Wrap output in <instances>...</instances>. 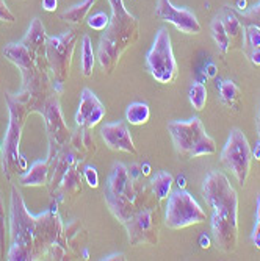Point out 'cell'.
Returning <instances> with one entry per match:
<instances>
[{
    "mask_svg": "<svg viewBox=\"0 0 260 261\" xmlns=\"http://www.w3.org/2000/svg\"><path fill=\"white\" fill-rule=\"evenodd\" d=\"M104 196L111 215L126 227L132 246L158 244V200L149 185L132 178L126 164L114 163Z\"/></svg>",
    "mask_w": 260,
    "mask_h": 261,
    "instance_id": "6da1fadb",
    "label": "cell"
},
{
    "mask_svg": "<svg viewBox=\"0 0 260 261\" xmlns=\"http://www.w3.org/2000/svg\"><path fill=\"white\" fill-rule=\"evenodd\" d=\"M11 246L7 253L8 261L30 259H64L67 255V238L57 208L33 216L27 210L20 191L13 186L10 208Z\"/></svg>",
    "mask_w": 260,
    "mask_h": 261,
    "instance_id": "7a4b0ae2",
    "label": "cell"
},
{
    "mask_svg": "<svg viewBox=\"0 0 260 261\" xmlns=\"http://www.w3.org/2000/svg\"><path fill=\"white\" fill-rule=\"evenodd\" d=\"M2 54L19 69L22 77V86L16 97L30 113L41 114L49 99L63 92V85L55 82L51 74L45 52L33 50L19 41L5 45Z\"/></svg>",
    "mask_w": 260,
    "mask_h": 261,
    "instance_id": "3957f363",
    "label": "cell"
},
{
    "mask_svg": "<svg viewBox=\"0 0 260 261\" xmlns=\"http://www.w3.org/2000/svg\"><path fill=\"white\" fill-rule=\"evenodd\" d=\"M202 197L211 208V238L224 253H232L239 244V194L226 174L211 171L202 183Z\"/></svg>",
    "mask_w": 260,
    "mask_h": 261,
    "instance_id": "277c9868",
    "label": "cell"
},
{
    "mask_svg": "<svg viewBox=\"0 0 260 261\" xmlns=\"http://www.w3.org/2000/svg\"><path fill=\"white\" fill-rule=\"evenodd\" d=\"M108 4L111 7L110 23L101 36L98 49L101 70L107 75L113 74L121 57L136 44L139 36L138 19L126 8L124 0H108Z\"/></svg>",
    "mask_w": 260,
    "mask_h": 261,
    "instance_id": "5b68a950",
    "label": "cell"
},
{
    "mask_svg": "<svg viewBox=\"0 0 260 261\" xmlns=\"http://www.w3.org/2000/svg\"><path fill=\"white\" fill-rule=\"evenodd\" d=\"M5 100L10 111V122L5 133V139L2 142V172L4 177L11 181L14 175L22 171H27V161L23 155H20L19 147L23 127H26L27 116L30 114V111L16 97V94L5 92Z\"/></svg>",
    "mask_w": 260,
    "mask_h": 261,
    "instance_id": "8992f818",
    "label": "cell"
},
{
    "mask_svg": "<svg viewBox=\"0 0 260 261\" xmlns=\"http://www.w3.org/2000/svg\"><path fill=\"white\" fill-rule=\"evenodd\" d=\"M168 132L173 138L176 152L182 158L208 156L217 152V142L207 135L199 117H192L188 121H171Z\"/></svg>",
    "mask_w": 260,
    "mask_h": 261,
    "instance_id": "52a82bcc",
    "label": "cell"
},
{
    "mask_svg": "<svg viewBox=\"0 0 260 261\" xmlns=\"http://www.w3.org/2000/svg\"><path fill=\"white\" fill-rule=\"evenodd\" d=\"M146 67L149 74L161 85H171L176 82L179 67L174 58L170 32L161 27L154 39V44L146 55Z\"/></svg>",
    "mask_w": 260,
    "mask_h": 261,
    "instance_id": "ba28073f",
    "label": "cell"
},
{
    "mask_svg": "<svg viewBox=\"0 0 260 261\" xmlns=\"http://www.w3.org/2000/svg\"><path fill=\"white\" fill-rule=\"evenodd\" d=\"M164 224L171 230H180L205 221L207 213L198 200L185 189H177L167 199Z\"/></svg>",
    "mask_w": 260,
    "mask_h": 261,
    "instance_id": "9c48e42d",
    "label": "cell"
},
{
    "mask_svg": "<svg viewBox=\"0 0 260 261\" xmlns=\"http://www.w3.org/2000/svg\"><path fill=\"white\" fill-rule=\"evenodd\" d=\"M77 44L74 30H67L57 36H47L45 41V60L55 82L64 85L70 74V64Z\"/></svg>",
    "mask_w": 260,
    "mask_h": 261,
    "instance_id": "30bf717a",
    "label": "cell"
},
{
    "mask_svg": "<svg viewBox=\"0 0 260 261\" xmlns=\"http://www.w3.org/2000/svg\"><path fill=\"white\" fill-rule=\"evenodd\" d=\"M251 146L245 133L239 128H233L229 133V138L221 152V163L224 168L230 171L239 181L240 186L246 185V180L251 172Z\"/></svg>",
    "mask_w": 260,
    "mask_h": 261,
    "instance_id": "8fae6325",
    "label": "cell"
},
{
    "mask_svg": "<svg viewBox=\"0 0 260 261\" xmlns=\"http://www.w3.org/2000/svg\"><path fill=\"white\" fill-rule=\"evenodd\" d=\"M155 14L174 25L179 32L185 35H199L202 27L196 17V14L186 8H177L174 7L170 0H158L155 7Z\"/></svg>",
    "mask_w": 260,
    "mask_h": 261,
    "instance_id": "7c38bea8",
    "label": "cell"
},
{
    "mask_svg": "<svg viewBox=\"0 0 260 261\" xmlns=\"http://www.w3.org/2000/svg\"><path fill=\"white\" fill-rule=\"evenodd\" d=\"M60 96H54L45 103L41 116L45 124L47 135H49L51 141V149H57L64 146L70 138V132L63 119V113L60 107Z\"/></svg>",
    "mask_w": 260,
    "mask_h": 261,
    "instance_id": "4fadbf2b",
    "label": "cell"
},
{
    "mask_svg": "<svg viewBox=\"0 0 260 261\" xmlns=\"http://www.w3.org/2000/svg\"><path fill=\"white\" fill-rule=\"evenodd\" d=\"M107 110L89 88H83L80 94V103L76 113V125L92 128L104 119Z\"/></svg>",
    "mask_w": 260,
    "mask_h": 261,
    "instance_id": "5bb4252c",
    "label": "cell"
},
{
    "mask_svg": "<svg viewBox=\"0 0 260 261\" xmlns=\"http://www.w3.org/2000/svg\"><path fill=\"white\" fill-rule=\"evenodd\" d=\"M101 136L105 142V146L110 150L124 152V153H130V155L138 153V149L132 139L130 130L123 121L105 124L101 128Z\"/></svg>",
    "mask_w": 260,
    "mask_h": 261,
    "instance_id": "9a60e30c",
    "label": "cell"
},
{
    "mask_svg": "<svg viewBox=\"0 0 260 261\" xmlns=\"http://www.w3.org/2000/svg\"><path fill=\"white\" fill-rule=\"evenodd\" d=\"M51 166L49 161H35L30 168L19 177V183L22 186H45L49 185Z\"/></svg>",
    "mask_w": 260,
    "mask_h": 261,
    "instance_id": "2e32d148",
    "label": "cell"
},
{
    "mask_svg": "<svg viewBox=\"0 0 260 261\" xmlns=\"http://www.w3.org/2000/svg\"><path fill=\"white\" fill-rule=\"evenodd\" d=\"M224 29L227 32V36L230 39V45H245V27L239 16L235 14L230 8H223L220 14Z\"/></svg>",
    "mask_w": 260,
    "mask_h": 261,
    "instance_id": "e0dca14e",
    "label": "cell"
},
{
    "mask_svg": "<svg viewBox=\"0 0 260 261\" xmlns=\"http://www.w3.org/2000/svg\"><path fill=\"white\" fill-rule=\"evenodd\" d=\"M26 45H29L30 49L38 50V52H45V41H47V33L42 25L41 19L35 17L30 23V27L27 29V33L23 35L20 39Z\"/></svg>",
    "mask_w": 260,
    "mask_h": 261,
    "instance_id": "ac0fdd59",
    "label": "cell"
},
{
    "mask_svg": "<svg viewBox=\"0 0 260 261\" xmlns=\"http://www.w3.org/2000/svg\"><path fill=\"white\" fill-rule=\"evenodd\" d=\"M174 183V177L168 171H160L149 180V188L157 197L158 202L167 200L171 194V188Z\"/></svg>",
    "mask_w": 260,
    "mask_h": 261,
    "instance_id": "d6986e66",
    "label": "cell"
},
{
    "mask_svg": "<svg viewBox=\"0 0 260 261\" xmlns=\"http://www.w3.org/2000/svg\"><path fill=\"white\" fill-rule=\"evenodd\" d=\"M96 2L98 0H82L80 4H76L70 8L64 10L61 13V20H64L67 23H74V25H79V23H82L88 17L89 10L92 8V5Z\"/></svg>",
    "mask_w": 260,
    "mask_h": 261,
    "instance_id": "ffe728a7",
    "label": "cell"
},
{
    "mask_svg": "<svg viewBox=\"0 0 260 261\" xmlns=\"http://www.w3.org/2000/svg\"><path fill=\"white\" fill-rule=\"evenodd\" d=\"M151 117L149 105L145 102H133L126 110V121L132 125H145Z\"/></svg>",
    "mask_w": 260,
    "mask_h": 261,
    "instance_id": "44dd1931",
    "label": "cell"
},
{
    "mask_svg": "<svg viewBox=\"0 0 260 261\" xmlns=\"http://www.w3.org/2000/svg\"><path fill=\"white\" fill-rule=\"evenodd\" d=\"M82 74L85 77H91L92 70H94V64H96V55H94L92 50V41L88 35H85L82 38Z\"/></svg>",
    "mask_w": 260,
    "mask_h": 261,
    "instance_id": "7402d4cb",
    "label": "cell"
},
{
    "mask_svg": "<svg viewBox=\"0 0 260 261\" xmlns=\"http://www.w3.org/2000/svg\"><path fill=\"white\" fill-rule=\"evenodd\" d=\"M210 30H211V36L215 39V44L220 49V52L223 54H227L230 50V39L227 36V32L224 29V23L221 20L220 16H217L214 20H211V25H210Z\"/></svg>",
    "mask_w": 260,
    "mask_h": 261,
    "instance_id": "603a6c76",
    "label": "cell"
},
{
    "mask_svg": "<svg viewBox=\"0 0 260 261\" xmlns=\"http://www.w3.org/2000/svg\"><path fill=\"white\" fill-rule=\"evenodd\" d=\"M218 89H220V94H221L223 103H226L229 107H235V103H237V100L242 96V89L235 85L232 80H224L223 83L218 85Z\"/></svg>",
    "mask_w": 260,
    "mask_h": 261,
    "instance_id": "cb8c5ba5",
    "label": "cell"
},
{
    "mask_svg": "<svg viewBox=\"0 0 260 261\" xmlns=\"http://www.w3.org/2000/svg\"><path fill=\"white\" fill-rule=\"evenodd\" d=\"M188 99H190V103L193 105L195 110L201 111L204 110L205 103H207V88L202 82H195L190 86V91H188Z\"/></svg>",
    "mask_w": 260,
    "mask_h": 261,
    "instance_id": "d4e9b609",
    "label": "cell"
},
{
    "mask_svg": "<svg viewBox=\"0 0 260 261\" xmlns=\"http://www.w3.org/2000/svg\"><path fill=\"white\" fill-rule=\"evenodd\" d=\"M88 27L92 29V30H96V32H104L107 27H108V23H110V16L104 11H96V13H92L91 16H88Z\"/></svg>",
    "mask_w": 260,
    "mask_h": 261,
    "instance_id": "484cf974",
    "label": "cell"
},
{
    "mask_svg": "<svg viewBox=\"0 0 260 261\" xmlns=\"http://www.w3.org/2000/svg\"><path fill=\"white\" fill-rule=\"evenodd\" d=\"M245 45L248 49H258L260 47V27L254 23H246L245 27Z\"/></svg>",
    "mask_w": 260,
    "mask_h": 261,
    "instance_id": "4316f807",
    "label": "cell"
},
{
    "mask_svg": "<svg viewBox=\"0 0 260 261\" xmlns=\"http://www.w3.org/2000/svg\"><path fill=\"white\" fill-rule=\"evenodd\" d=\"M5 240H7V215H5L2 193H0V252H2V255L5 253Z\"/></svg>",
    "mask_w": 260,
    "mask_h": 261,
    "instance_id": "83f0119b",
    "label": "cell"
},
{
    "mask_svg": "<svg viewBox=\"0 0 260 261\" xmlns=\"http://www.w3.org/2000/svg\"><path fill=\"white\" fill-rule=\"evenodd\" d=\"M83 178L88 183V186H91V188H98L99 186V175H98V171H96L94 166H85Z\"/></svg>",
    "mask_w": 260,
    "mask_h": 261,
    "instance_id": "f1b7e54d",
    "label": "cell"
},
{
    "mask_svg": "<svg viewBox=\"0 0 260 261\" xmlns=\"http://www.w3.org/2000/svg\"><path fill=\"white\" fill-rule=\"evenodd\" d=\"M243 19L246 23H254V25L260 27V2L254 5L249 11H243Z\"/></svg>",
    "mask_w": 260,
    "mask_h": 261,
    "instance_id": "f546056e",
    "label": "cell"
},
{
    "mask_svg": "<svg viewBox=\"0 0 260 261\" xmlns=\"http://www.w3.org/2000/svg\"><path fill=\"white\" fill-rule=\"evenodd\" d=\"M16 20L14 14L10 11L8 5L5 0H0V22H5V23H13Z\"/></svg>",
    "mask_w": 260,
    "mask_h": 261,
    "instance_id": "4dcf8cb0",
    "label": "cell"
},
{
    "mask_svg": "<svg viewBox=\"0 0 260 261\" xmlns=\"http://www.w3.org/2000/svg\"><path fill=\"white\" fill-rule=\"evenodd\" d=\"M127 168H129V174H130V177H132V178L138 180V178L143 177V174H141V164H138V163H132L130 166H127Z\"/></svg>",
    "mask_w": 260,
    "mask_h": 261,
    "instance_id": "1f68e13d",
    "label": "cell"
},
{
    "mask_svg": "<svg viewBox=\"0 0 260 261\" xmlns=\"http://www.w3.org/2000/svg\"><path fill=\"white\" fill-rule=\"evenodd\" d=\"M260 233V196L257 197V203H255V222H254V230L252 234Z\"/></svg>",
    "mask_w": 260,
    "mask_h": 261,
    "instance_id": "d6a6232c",
    "label": "cell"
},
{
    "mask_svg": "<svg viewBox=\"0 0 260 261\" xmlns=\"http://www.w3.org/2000/svg\"><path fill=\"white\" fill-rule=\"evenodd\" d=\"M42 10L44 11H49V13H54L57 11L58 8V0H42Z\"/></svg>",
    "mask_w": 260,
    "mask_h": 261,
    "instance_id": "836d02e7",
    "label": "cell"
},
{
    "mask_svg": "<svg viewBox=\"0 0 260 261\" xmlns=\"http://www.w3.org/2000/svg\"><path fill=\"white\" fill-rule=\"evenodd\" d=\"M248 57H249V60H251L252 64L260 66V47H258V49H251L248 52Z\"/></svg>",
    "mask_w": 260,
    "mask_h": 261,
    "instance_id": "e575fe53",
    "label": "cell"
},
{
    "mask_svg": "<svg viewBox=\"0 0 260 261\" xmlns=\"http://www.w3.org/2000/svg\"><path fill=\"white\" fill-rule=\"evenodd\" d=\"M205 77H208V79L217 77V64L215 63H207L205 64Z\"/></svg>",
    "mask_w": 260,
    "mask_h": 261,
    "instance_id": "d590c367",
    "label": "cell"
},
{
    "mask_svg": "<svg viewBox=\"0 0 260 261\" xmlns=\"http://www.w3.org/2000/svg\"><path fill=\"white\" fill-rule=\"evenodd\" d=\"M251 155H252V160H257L260 161V139L254 144V147L251 149Z\"/></svg>",
    "mask_w": 260,
    "mask_h": 261,
    "instance_id": "8d00e7d4",
    "label": "cell"
},
{
    "mask_svg": "<svg viewBox=\"0 0 260 261\" xmlns=\"http://www.w3.org/2000/svg\"><path fill=\"white\" fill-rule=\"evenodd\" d=\"M199 246L202 247V249H208L210 247V238H208V236L205 234V233H202L201 236H199Z\"/></svg>",
    "mask_w": 260,
    "mask_h": 261,
    "instance_id": "74e56055",
    "label": "cell"
},
{
    "mask_svg": "<svg viewBox=\"0 0 260 261\" xmlns=\"http://www.w3.org/2000/svg\"><path fill=\"white\" fill-rule=\"evenodd\" d=\"M102 259H104V261H111V259H121V261H124V259H126V255H124V253H113V255L104 256Z\"/></svg>",
    "mask_w": 260,
    "mask_h": 261,
    "instance_id": "f35d334b",
    "label": "cell"
},
{
    "mask_svg": "<svg viewBox=\"0 0 260 261\" xmlns=\"http://www.w3.org/2000/svg\"><path fill=\"white\" fill-rule=\"evenodd\" d=\"M151 171H152V168H151L149 163H143V164H141V174H143L145 177L151 175Z\"/></svg>",
    "mask_w": 260,
    "mask_h": 261,
    "instance_id": "ab89813d",
    "label": "cell"
},
{
    "mask_svg": "<svg viewBox=\"0 0 260 261\" xmlns=\"http://www.w3.org/2000/svg\"><path fill=\"white\" fill-rule=\"evenodd\" d=\"M177 186H179V189H185V186H186V180H185V177H183V175H180V177L177 178Z\"/></svg>",
    "mask_w": 260,
    "mask_h": 261,
    "instance_id": "60d3db41",
    "label": "cell"
},
{
    "mask_svg": "<svg viewBox=\"0 0 260 261\" xmlns=\"http://www.w3.org/2000/svg\"><path fill=\"white\" fill-rule=\"evenodd\" d=\"M237 8L240 11H246V0H239V2H237Z\"/></svg>",
    "mask_w": 260,
    "mask_h": 261,
    "instance_id": "b9f144b4",
    "label": "cell"
},
{
    "mask_svg": "<svg viewBox=\"0 0 260 261\" xmlns=\"http://www.w3.org/2000/svg\"><path fill=\"white\" fill-rule=\"evenodd\" d=\"M255 122H257V133H258V138H260V108H258V113H257V119H255Z\"/></svg>",
    "mask_w": 260,
    "mask_h": 261,
    "instance_id": "7bdbcfd3",
    "label": "cell"
},
{
    "mask_svg": "<svg viewBox=\"0 0 260 261\" xmlns=\"http://www.w3.org/2000/svg\"><path fill=\"white\" fill-rule=\"evenodd\" d=\"M82 255H83V259H89V252H88V249H83Z\"/></svg>",
    "mask_w": 260,
    "mask_h": 261,
    "instance_id": "ee69618b",
    "label": "cell"
},
{
    "mask_svg": "<svg viewBox=\"0 0 260 261\" xmlns=\"http://www.w3.org/2000/svg\"><path fill=\"white\" fill-rule=\"evenodd\" d=\"M2 147H4L2 146V141H0V155H2Z\"/></svg>",
    "mask_w": 260,
    "mask_h": 261,
    "instance_id": "f6af8a7d",
    "label": "cell"
}]
</instances>
